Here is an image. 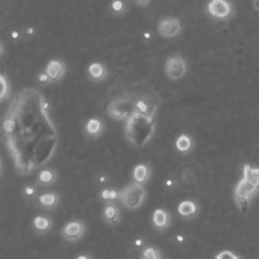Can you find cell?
<instances>
[{
  "label": "cell",
  "mask_w": 259,
  "mask_h": 259,
  "mask_svg": "<svg viewBox=\"0 0 259 259\" xmlns=\"http://www.w3.org/2000/svg\"><path fill=\"white\" fill-rule=\"evenodd\" d=\"M5 148L14 169L28 175L45 166L58 147V131L50 105L35 87L25 86L11 98L2 121Z\"/></svg>",
  "instance_id": "1"
},
{
  "label": "cell",
  "mask_w": 259,
  "mask_h": 259,
  "mask_svg": "<svg viewBox=\"0 0 259 259\" xmlns=\"http://www.w3.org/2000/svg\"><path fill=\"white\" fill-rule=\"evenodd\" d=\"M158 107L159 100L154 93L136 92L110 100L106 106V113L111 119L123 120L136 111L155 116Z\"/></svg>",
  "instance_id": "2"
},
{
  "label": "cell",
  "mask_w": 259,
  "mask_h": 259,
  "mask_svg": "<svg viewBox=\"0 0 259 259\" xmlns=\"http://www.w3.org/2000/svg\"><path fill=\"white\" fill-rule=\"evenodd\" d=\"M155 128L154 115L136 111L125 119L124 136L133 146L142 148L153 138Z\"/></svg>",
  "instance_id": "3"
},
{
  "label": "cell",
  "mask_w": 259,
  "mask_h": 259,
  "mask_svg": "<svg viewBox=\"0 0 259 259\" xmlns=\"http://www.w3.org/2000/svg\"><path fill=\"white\" fill-rule=\"evenodd\" d=\"M147 195L143 184L132 182L118 191V200L128 210H136L144 203Z\"/></svg>",
  "instance_id": "4"
},
{
  "label": "cell",
  "mask_w": 259,
  "mask_h": 259,
  "mask_svg": "<svg viewBox=\"0 0 259 259\" xmlns=\"http://www.w3.org/2000/svg\"><path fill=\"white\" fill-rule=\"evenodd\" d=\"M259 190V185L242 177L235 186L234 197L241 211H246L249 208L250 202Z\"/></svg>",
  "instance_id": "5"
},
{
  "label": "cell",
  "mask_w": 259,
  "mask_h": 259,
  "mask_svg": "<svg viewBox=\"0 0 259 259\" xmlns=\"http://www.w3.org/2000/svg\"><path fill=\"white\" fill-rule=\"evenodd\" d=\"M164 70L169 80L179 81L186 75L187 65L180 55H172L167 58Z\"/></svg>",
  "instance_id": "6"
},
{
  "label": "cell",
  "mask_w": 259,
  "mask_h": 259,
  "mask_svg": "<svg viewBox=\"0 0 259 259\" xmlns=\"http://www.w3.org/2000/svg\"><path fill=\"white\" fill-rule=\"evenodd\" d=\"M208 14L218 20H227L233 13L234 8L229 0H210L206 5Z\"/></svg>",
  "instance_id": "7"
},
{
  "label": "cell",
  "mask_w": 259,
  "mask_h": 259,
  "mask_svg": "<svg viewBox=\"0 0 259 259\" xmlns=\"http://www.w3.org/2000/svg\"><path fill=\"white\" fill-rule=\"evenodd\" d=\"M181 22L175 16H165L158 22L157 30L163 38H174L181 31Z\"/></svg>",
  "instance_id": "8"
},
{
  "label": "cell",
  "mask_w": 259,
  "mask_h": 259,
  "mask_svg": "<svg viewBox=\"0 0 259 259\" xmlns=\"http://www.w3.org/2000/svg\"><path fill=\"white\" fill-rule=\"evenodd\" d=\"M86 231L85 224L80 220H73L68 222L62 229L61 235L68 242H77L80 240Z\"/></svg>",
  "instance_id": "9"
},
{
  "label": "cell",
  "mask_w": 259,
  "mask_h": 259,
  "mask_svg": "<svg viewBox=\"0 0 259 259\" xmlns=\"http://www.w3.org/2000/svg\"><path fill=\"white\" fill-rule=\"evenodd\" d=\"M45 72L49 76L51 83H54L64 77L66 73V65L61 59H52L47 63Z\"/></svg>",
  "instance_id": "10"
},
{
  "label": "cell",
  "mask_w": 259,
  "mask_h": 259,
  "mask_svg": "<svg viewBox=\"0 0 259 259\" xmlns=\"http://www.w3.org/2000/svg\"><path fill=\"white\" fill-rule=\"evenodd\" d=\"M102 219L105 223L111 226H115L120 222V211L118 206L113 202L109 201L105 203V206L102 210Z\"/></svg>",
  "instance_id": "11"
},
{
  "label": "cell",
  "mask_w": 259,
  "mask_h": 259,
  "mask_svg": "<svg viewBox=\"0 0 259 259\" xmlns=\"http://www.w3.org/2000/svg\"><path fill=\"white\" fill-rule=\"evenodd\" d=\"M152 222L155 229L159 231L166 230L171 224V214L166 209L157 208L152 215Z\"/></svg>",
  "instance_id": "12"
},
{
  "label": "cell",
  "mask_w": 259,
  "mask_h": 259,
  "mask_svg": "<svg viewBox=\"0 0 259 259\" xmlns=\"http://www.w3.org/2000/svg\"><path fill=\"white\" fill-rule=\"evenodd\" d=\"M87 74L91 81L100 82L106 78L107 71L104 64L100 62H93L87 67Z\"/></svg>",
  "instance_id": "13"
},
{
  "label": "cell",
  "mask_w": 259,
  "mask_h": 259,
  "mask_svg": "<svg viewBox=\"0 0 259 259\" xmlns=\"http://www.w3.org/2000/svg\"><path fill=\"white\" fill-rule=\"evenodd\" d=\"M178 213L185 219H193L198 213V206L193 200H182L177 206Z\"/></svg>",
  "instance_id": "14"
},
{
  "label": "cell",
  "mask_w": 259,
  "mask_h": 259,
  "mask_svg": "<svg viewBox=\"0 0 259 259\" xmlns=\"http://www.w3.org/2000/svg\"><path fill=\"white\" fill-rule=\"evenodd\" d=\"M103 131L104 126L102 121L96 117L89 118L85 123V133L91 139L99 137L103 133Z\"/></svg>",
  "instance_id": "15"
},
{
  "label": "cell",
  "mask_w": 259,
  "mask_h": 259,
  "mask_svg": "<svg viewBox=\"0 0 259 259\" xmlns=\"http://www.w3.org/2000/svg\"><path fill=\"white\" fill-rule=\"evenodd\" d=\"M37 201L42 208L53 209L59 204V195L55 192H45L37 196Z\"/></svg>",
  "instance_id": "16"
},
{
  "label": "cell",
  "mask_w": 259,
  "mask_h": 259,
  "mask_svg": "<svg viewBox=\"0 0 259 259\" xmlns=\"http://www.w3.org/2000/svg\"><path fill=\"white\" fill-rule=\"evenodd\" d=\"M151 175V170L146 164H139L133 170V179L137 183L144 184L148 181Z\"/></svg>",
  "instance_id": "17"
},
{
  "label": "cell",
  "mask_w": 259,
  "mask_h": 259,
  "mask_svg": "<svg viewBox=\"0 0 259 259\" xmlns=\"http://www.w3.org/2000/svg\"><path fill=\"white\" fill-rule=\"evenodd\" d=\"M193 147V143H192V139L189 135L187 134H180L175 141V148L178 152L182 153V154H186L189 151H191Z\"/></svg>",
  "instance_id": "18"
},
{
  "label": "cell",
  "mask_w": 259,
  "mask_h": 259,
  "mask_svg": "<svg viewBox=\"0 0 259 259\" xmlns=\"http://www.w3.org/2000/svg\"><path fill=\"white\" fill-rule=\"evenodd\" d=\"M33 230L38 234H45L52 228V221L45 215H36L32 222Z\"/></svg>",
  "instance_id": "19"
},
{
  "label": "cell",
  "mask_w": 259,
  "mask_h": 259,
  "mask_svg": "<svg viewBox=\"0 0 259 259\" xmlns=\"http://www.w3.org/2000/svg\"><path fill=\"white\" fill-rule=\"evenodd\" d=\"M57 180V173L52 169H44L38 173L37 183L41 186H49Z\"/></svg>",
  "instance_id": "20"
},
{
  "label": "cell",
  "mask_w": 259,
  "mask_h": 259,
  "mask_svg": "<svg viewBox=\"0 0 259 259\" xmlns=\"http://www.w3.org/2000/svg\"><path fill=\"white\" fill-rule=\"evenodd\" d=\"M242 177L259 185V168L252 167L250 164H245L242 170Z\"/></svg>",
  "instance_id": "21"
},
{
  "label": "cell",
  "mask_w": 259,
  "mask_h": 259,
  "mask_svg": "<svg viewBox=\"0 0 259 259\" xmlns=\"http://www.w3.org/2000/svg\"><path fill=\"white\" fill-rule=\"evenodd\" d=\"M110 8H111V11L113 14L121 15L126 10V4L123 0H113V1H111Z\"/></svg>",
  "instance_id": "22"
},
{
  "label": "cell",
  "mask_w": 259,
  "mask_h": 259,
  "mask_svg": "<svg viewBox=\"0 0 259 259\" xmlns=\"http://www.w3.org/2000/svg\"><path fill=\"white\" fill-rule=\"evenodd\" d=\"M100 197L105 200L106 202H109V201H113L115 199H118V191L114 190V189H110V188H106V189H103L101 192H100Z\"/></svg>",
  "instance_id": "23"
},
{
  "label": "cell",
  "mask_w": 259,
  "mask_h": 259,
  "mask_svg": "<svg viewBox=\"0 0 259 259\" xmlns=\"http://www.w3.org/2000/svg\"><path fill=\"white\" fill-rule=\"evenodd\" d=\"M0 82H1L0 99H1V101H3L9 95V82H8V79L6 78V76L4 74H1Z\"/></svg>",
  "instance_id": "24"
},
{
  "label": "cell",
  "mask_w": 259,
  "mask_h": 259,
  "mask_svg": "<svg viewBox=\"0 0 259 259\" xmlns=\"http://www.w3.org/2000/svg\"><path fill=\"white\" fill-rule=\"evenodd\" d=\"M144 259H161L160 253L153 247H148L143 252Z\"/></svg>",
  "instance_id": "25"
},
{
  "label": "cell",
  "mask_w": 259,
  "mask_h": 259,
  "mask_svg": "<svg viewBox=\"0 0 259 259\" xmlns=\"http://www.w3.org/2000/svg\"><path fill=\"white\" fill-rule=\"evenodd\" d=\"M215 259H240L230 250H223L215 255Z\"/></svg>",
  "instance_id": "26"
},
{
  "label": "cell",
  "mask_w": 259,
  "mask_h": 259,
  "mask_svg": "<svg viewBox=\"0 0 259 259\" xmlns=\"http://www.w3.org/2000/svg\"><path fill=\"white\" fill-rule=\"evenodd\" d=\"M23 195L26 198H34L36 196V189L33 185H28L23 189Z\"/></svg>",
  "instance_id": "27"
},
{
  "label": "cell",
  "mask_w": 259,
  "mask_h": 259,
  "mask_svg": "<svg viewBox=\"0 0 259 259\" xmlns=\"http://www.w3.org/2000/svg\"><path fill=\"white\" fill-rule=\"evenodd\" d=\"M37 80H38V82L41 83V84H49V83H51V80H50L49 76L46 74L45 71L41 72V73H39V74L37 75Z\"/></svg>",
  "instance_id": "28"
},
{
  "label": "cell",
  "mask_w": 259,
  "mask_h": 259,
  "mask_svg": "<svg viewBox=\"0 0 259 259\" xmlns=\"http://www.w3.org/2000/svg\"><path fill=\"white\" fill-rule=\"evenodd\" d=\"M137 5H140V6H147L150 2V0H133Z\"/></svg>",
  "instance_id": "29"
},
{
  "label": "cell",
  "mask_w": 259,
  "mask_h": 259,
  "mask_svg": "<svg viewBox=\"0 0 259 259\" xmlns=\"http://www.w3.org/2000/svg\"><path fill=\"white\" fill-rule=\"evenodd\" d=\"M252 4L254 9L259 12V0H252Z\"/></svg>",
  "instance_id": "30"
},
{
  "label": "cell",
  "mask_w": 259,
  "mask_h": 259,
  "mask_svg": "<svg viewBox=\"0 0 259 259\" xmlns=\"http://www.w3.org/2000/svg\"><path fill=\"white\" fill-rule=\"evenodd\" d=\"M76 259H91V258H90V256H88V255L82 254V255H79Z\"/></svg>",
  "instance_id": "31"
},
{
  "label": "cell",
  "mask_w": 259,
  "mask_h": 259,
  "mask_svg": "<svg viewBox=\"0 0 259 259\" xmlns=\"http://www.w3.org/2000/svg\"><path fill=\"white\" fill-rule=\"evenodd\" d=\"M33 33V29L31 28V27H29L28 29H27V34H32Z\"/></svg>",
  "instance_id": "32"
},
{
  "label": "cell",
  "mask_w": 259,
  "mask_h": 259,
  "mask_svg": "<svg viewBox=\"0 0 259 259\" xmlns=\"http://www.w3.org/2000/svg\"><path fill=\"white\" fill-rule=\"evenodd\" d=\"M12 35H13V36H12L13 38H17V37H18V33H17V32H13Z\"/></svg>",
  "instance_id": "33"
},
{
  "label": "cell",
  "mask_w": 259,
  "mask_h": 259,
  "mask_svg": "<svg viewBox=\"0 0 259 259\" xmlns=\"http://www.w3.org/2000/svg\"><path fill=\"white\" fill-rule=\"evenodd\" d=\"M143 259H144V258H143Z\"/></svg>",
  "instance_id": "34"
}]
</instances>
